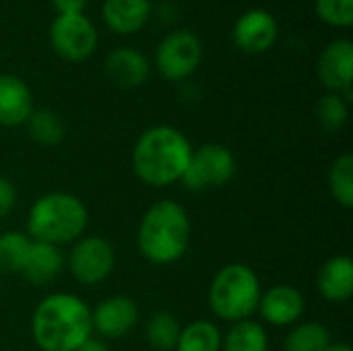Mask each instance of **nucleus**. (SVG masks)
Returning <instances> with one entry per match:
<instances>
[{"label": "nucleus", "instance_id": "obj_1", "mask_svg": "<svg viewBox=\"0 0 353 351\" xmlns=\"http://www.w3.org/2000/svg\"><path fill=\"white\" fill-rule=\"evenodd\" d=\"M91 333V308L74 294H50L33 310L31 335L41 351H77Z\"/></svg>", "mask_w": 353, "mask_h": 351}, {"label": "nucleus", "instance_id": "obj_2", "mask_svg": "<svg viewBox=\"0 0 353 351\" xmlns=\"http://www.w3.org/2000/svg\"><path fill=\"white\" fill-rule=\"evenodd\" d=\"M192 155L188 137L168 124L147 128L132 149L134 176L153 188H165L180 182Z\"/></svg>", "mask_w": 353, "mask_h": 351}, {"label": "nucleus", "instance_id": "obj_3", "mask_svg": "<svg viewBox=\"0 0 353 351\" xmlns=\"http://www.w3.org/2000/svg\"><path fill=\"white\" fill-rule=\"evenodd\" d=\"M190 244V217L176 201L151 205L137 232L139 252L153 265H172L180 261Z\"/></svg>", "mask_w": 353, "mask_h": 351}, {"label": "nucleus", "instance_id": "obj_4", "mask_svg": "<svg viewBox=\"0 0 353 351\" xmlns=\"http://www.w3.org/2000/svg\"><path fill=\"white\" fill-rule=\"evenodd\" d=\"M89 225V211L85 203L70 192L41 194L29 209L27 232L35 242L54 246L72 244L85 236Z\"/></svg>", "mask_w": 353, "mask_h": 351}, {"label": "nucleus", "instance_id": "obj_5", "mask_svg": "<svg viewBox=\"0 0 353 351\" xmlns=\"http://www.w3.org/2000/svg\"><path fill=\"white\" fill-rule=\"evenodd\" d=\"M261 279L252 267L230 263L221 267L209 285V306L215 317L228 323L250 319L261 302Z\"/></svg>", "mask_w": 353, "mask_h": 351}, {"label": "nucleus", "instance_id": "obj_6", "mask_svg": "<svg viewBox=\"0 0 353 351\" xmlns=\"http://www.w3.org/2000/svg\"><path fill=\"white\" fill-rule=\"evenodd\" d=\"M234 176H236L234 153L219 143H207L199 149H192L188 168L180 184L192 192H203V190H215L225 186Z\"/></svg>", "mask_w": 353, "mask_h": 351}, {"label": "nucleus", "instance_id": "obj_7", "mask_svg": "<svg viewBox=\"0 0 353 351\" xmlns=\"http://www.w3.org/2000/svg\"><path fill=\"white\" fill-rule=\"evenodd\" d=\"M116 265L114 246L101 236H83L72 242L66 267L70 275L83 285H97L105 281Z\"/></svg>", "mask_w": 353, "mask_h": 351}, {"label": "nucleus", "instance_id": "obj_8", "mask_svg": "<svg viewBox=\"0 0 353 351\" xmlns=\"http://www.w3.org/2000/svg\"><path fill=\"white\" fill-rule=\"evenodd\" d=\"M201 60H203V43L199 35L186 29L168 33L155 52L157 70L168 81L188 79L199 68Z\"/></svg>", "mask_w": 353, "mask_h": 351}, {"label": "nucleus", "instance_id": "obj_9", "mask_svg": "<svg viewBox=\"0 0 353 351\" xmlns=\"http://www.w3.org/2000/svg\"><path fill=\"white\" fill-rule=\"evenodd\" d=\"M97 29L85 14H58L50 25L54 52L70 62L87 60L97 48Z\"/></svg>", "mask_w": 353, "mask_h": 351}, {"label": "nucleus", "instance_id": "obj_10", "mask_svg": "<svg viewBox=\"0 0 353 351\" xmlns=\"http://www.w3.org/2000/svg\"><path fill=\"white\" fill-rule=\"evenodd\" d=\"M316 72L321 83L329 89V93H339L347 101L352 99L353 81V43L341 37L331 41L323 54L319 56Z\"/></svg>", "mask_w": 353, "mask_h": 351}, {"label": "nucleus", "instance_id": "obj_11", "mask_svg": "<svg viewBox=\"0 0 353 351\" xmlns=\"http://www.w3.org/2000/svg\"><path fill=\"white\" fill-rule=\"evenodd\" d=\"M139 323V306L128 296H110L91 310V327L105 339L126 337Z\"/></svg>", "mask_w": 353, "mask_h": 351}, {"label": "nucleus", "instance_id": "obj_12", "mask_svg": "<svg viewBox=\"0 0 353 351\" xmlns=\"http://www.w3.org/2000/svg\"><path fill=\"white\" fill-rule=\"evenodd\" d=\"M277 21L269 10L250 8L244 14H240L234 23L232 39L240 50L248 54H261L267 52L277 41Z\"/></svg>", "mask_w": 353, "mask_h": 351}, {"label": "nucleus", "instance_id": "obj_13", "mask_svg": "<svg viewBox=\"0 0 353 351\" xmlns=\"http://www.w3.org/2000/svg\"><path fill=\"white\" fill-rule=\"evenodd\" d=\"M256 310L261 312L265 323L273 327H290L304 317L306 300L298 288L279 283L261 294V302Z\"/></svg>", "mask_w": 353, "mask_h": 351}, {"label": "nucleus", "instance_id": "obj_14", "mask_svg": "<svg viewBox=\"0 0 353 351\" xmlns=\"http://www.w3.org/2000/svg\"><path fill=\"white\" fill-rule=\"evenodd\" d=\"M151 66L145 54L132 48H116L105 58V74L108 79L124 89L141 87L149 79Z\"/></svg>", "mask_w": 353, "mask_h": 351}, {"label": "nucleus", "instance_id": "obj_15", "mask_svg": "<svg viewBox=\"0 0 353 351\" xmlns=\"http://www.w3.org/2000/svg\"><path fill=\"white\" fill-rule=\"evenodd\" d=\"M33 112L27 83L14 74H0V126H21Z\"/></svg>", "mask_w": 353, "mask_h": 351}, {"label": "nucleus", "instance_id": "obj_16", "mask_svg": "<svg viewBox=\"0 0 353 351\" xmlns=\"http://www.w3.org/2000/svg\"><path fill=\"white\" fill-rule=\"evenodd\" d=\"M316 288L331 304H345L353 294V261L345 254L331 257L319 271Z\"/></svg>", "mask_w": 353, "mask_h": 351}, {"label": "nucleus", "instance_id": "obj_17", "mask_svg": "<svg viewBox=\"0 0 353 351\" xmlns=\"http://www.w3.org/2000/svg\"><path fill=\"white\" fill-rule=\"evenodd\" d=\"M151 0H105L101 6V17L105 25L120 35L141 31L151 19Z\"/></svg>", "mask_w": 353, "mask_h": 351}, {"label": "nucleus", "instance_id": "obj_18", "mask_svg": "<svg viewBox=\"0 0 353 351\" xmlns=\"http://www.w3.org/2000/svg\"><path fill=\"white\" fill-rule=\"evenodd\" d=\"M64 269V254L58 246L31 240L29 252L25 257L21 275L33 285L52 283Z\"/></svg>", "mask_w": 353, "mask_h": 351}, {"label": "nucleus", "instance_id": "obj_19", "mask_svg": "<svg viewBox=\"0 0 353 351\" xmlns=\"http://www.w3.org/2000/svg\"><path fill=\"white\" fill-rule=\"evenodd\" d=\"M223 351H269V337L261 323L252 319L234 323L232 329L221 337Z\"/></svg>", "mask_w": 353, "mask_h": 351}, {"label": "nucleus", "instance_id": "obj_20", "mask_svg": "<svg viewBox=\"0 0 353 351\" xmlns=\"http://www.w3.org/2000/svg\"><path fill=\"white\" fill-rule=\"evenodd\" d=\"M176 351H221V331L211 321H192L182 327Z\"/></svg>", "mask_w": 353, "mask_h": 351}, {"label": "nucleus", "instance_id": "obj_21", "mask_svg": "<svg viewBox=\"0 0 353 351\" xmlns=\"http://www.w3.org/2000/svg\"><path fill=\"white\" fill-rule=\"evenodd\" d=\"M331 333L325 325L308 321L300 323L294 327L285 341H283V351H325L331 345Z\"/></svg>", "mask_w": 353, "mask_h": 351}, {"label": "nucleus", "instance_id": "obj_22", "mask_svg": "<svg viewBox=\"0 0 353 351\" xmlns=\"http://www.w3.org/2000/svg\"><path fill=\"white\" fill-rule=\"evenodd\" d=\"M180 331H182V327H180L178 319L172 312L161 310L149 319L145 337H147V343L155 351H174L178 345V339H180Z\"/></svg>", "mask_w": 353, "mask_h": 351}, {"label": "nucleus", "instance_id": "obj_23", "mask_svg": "<svg viewBox=\"0 0 353 351\" xmlns=\"http://www.w3.org/2000/svg\"><path fill=\"white\" fill-rule=\"evenodd\" d=\"M329 192L331 197L337 201V205H341L343 209H352L353 207V155L352 153H343L339 155L331 168H329Z\"/></svg>", "mask_w": 353, "mask_h": 351}, {"label": "nucleus", "instance_id": "obj_24", "mask_svg": "<svg viewBox=\"0 0 353 351\" xmlns=\"http://www.w3.org/2000/svg\"><path fill=\"white\" fill-rule=\"evenodd\" d=\"M29 246H31V238L23 232L10 230L0 234V273L4 275L21 273Z\"/></svg>", "mask_w": 353, "mask_h": 351}, {"label": "nucleus", "instance_id": "obj_25", "mask_svg": "<svg viewBox=\"0 0 353 351\" xmlns=\"http://www.w3.org/2000/svg\"><path fill=\"white\" fill-rule=\"evenodd\" d=\"M25 124L29 137L43 147H54L64 139V124L50 110H33Z\"/></svg>", "mask_w": 353, "mask_h": 351}, {"label": "nucleus", "instance_id": "obj_26", "mask_svg": "<svg viewBox=\"0 0 353 351\" xmlns=\"http://www.w3.org/2000/svg\"><path fill=\"white\" fill-rule=\"evenodd\" d=\"M347 118H350V106H347V99L343 95L327 93L319 99L316 120L325 130H329V132L341 130L347 124Z\"/></svg>", "mask_w": 353, "mask_h": 351}, {"label": "nucleus", "instance_id": "obj_27", "mask_svg": "<svg viewBox=\"0 0 353 351\" xmlns=\"http://www.w3.org/2000/svg\"><path fill=\"white\" fill-rule=\"evenodd\" d=\"M316 14L333 27H350L353 23V0H316Z\"/></svg>", "mask_w": 353, "mask_h": 351}, {"label": "nucleus", "instance_id": "obj_28", "mask_svg": "<svg viewBox=\"0 0 353 351\" xmlns=\"http://www.w3.org/2000/svg\"><path fill=\"white\" fill-rule=\"evenodd\" d=\"M17 205V190L10 180L0 176V219L6 217Z\"/></svg>", "mask_w": 353, "mask_h": 351}, {"label": "nucleus", "instance_id": "obj_29", "mask_svg": "<svg viewBox=\"0 0 353 351\" xmlns=\"http://www.w3.org/2000/svg\"><path fill=\"white\" fill-rule=\"evenodd\" d=\"M58 14H83L87 0H52Z\"/></svg>", "mask_w": 353, "mask_h": 351}, {"label": "nucleus", "instance_id": "obj_30", "mask_svg": "<svg viewBox=\"0 0 353 351\" xmlns=\"http://www.w3.org/2000/svg\"><path fill=\"white\" fill-rule=\"evenodd\" d=\"M77 351H110V348L101 341V339H95V337H89L87 341H83Z\"/></svg>", "mask_w": 353, "mask_h": 351}, {"label": "nucleus", "instance_id": "obj_31", "mask_svg": "<svg viewBox=\"0 0 353 351\" xmlns=\"http://www.w3.org/2000/svg\"><path fill=\"white\" fill-rule=\"evenodd\" d=\"M325 351H352V348L347 343H331Z\"/></svg>", "mask_w": 353, "mask_h": 351}]
</instances>
